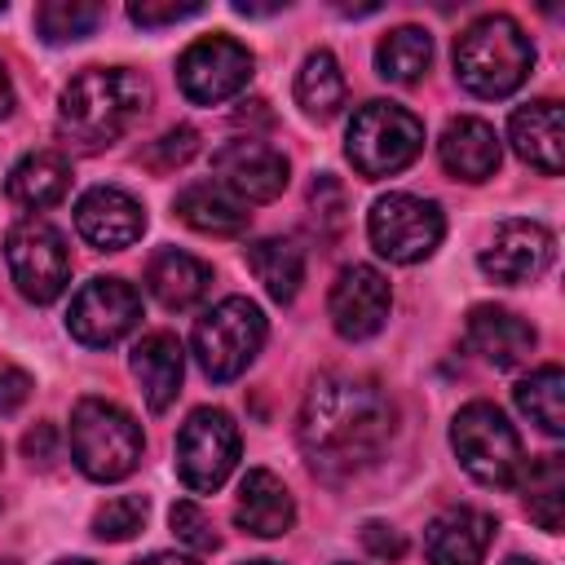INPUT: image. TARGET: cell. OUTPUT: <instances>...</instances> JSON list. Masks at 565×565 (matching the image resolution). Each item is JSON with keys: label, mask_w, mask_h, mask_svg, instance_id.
Here are the masks:
<instances>
[{"label": "cell", "mask_w": 565, "mask_h": 565, "mask_svg": "<svg viewBox=\"0 0 565 565\" xmlns=\"http://www.w3.org/2000/svg\"><path fill=\"white\" fill-rule=\"evenodd\" d=\"M146 512H150L146 494H115L93 512V534L102 543H124L146 525Z\"/></svg>", "instance_id": "obj_32"}, {"label": "cell", "mask_w": 565, "mask_h": 565, "mask_svg": "<svg viewBox=\"0 0 565 565\" xmlns=\"http://www.w3.org/2000/svg\"><path fill=\"white\" fill-rule=\"evenodd\" d=\"M172 207H177V216H181L190 230L212 234V238H234V234H243V230H247V216H252V212H247L230 190H221L216 181H194V185H185Z\"/></svg>", "instance_id": "obj_24"}, {"label": "cell", "mask_w": 565, "mask_h": 565, "mask_svg": "<svg viewBox=\"0 0 565 565\" xmlns=\"http://www.w3.org/2000/svg\"><path fill=\"white\" fill-rule=\"evenodd\" d=\"M194 150H199V132H194L190 124H177V128H168L159 141H150L146 163H150L154 172H172V168H181Z\"/></svg>", "instance_id": "obj_34"}, {"label": "cell", "mask_w": 565, "mask_h": 565, "mask_svg": "<svg viewBox=\"0 0 565 565\" xmlns=\"http://www.w3.org/2000/svg\"><path fill=\"white\" fill-rule=\"evenodd\" d=\"M437 159L441 168L455 177V181H490L499 172V137L486 119L477 115H459L441 128V141H437Z\"/></svg>", "instance_id": "obj_21"}, {"label": "cell", "mask_w": 565, "mask_h": 565, "mask_svg": "<svg viewBox=\"0 0 565 565\" xmlns=\"http://www.w3.org/2000/svg\"><path fill=\"white\" fill-rule=\"evenodd\" d=\"M503 565H539V561H530V556H512V561H503Z\"/></svg>", "instance_id": "obj_41"}, {"label": "cell", "mask_w": 565, "mask_h": 565, "mask_svg": "<svg viewBox=\"0 0 565 565\" xmlns=\"http://www.w3.org/2000/svg\"><path fill=\"white\" fill-rule=\"evenodd\" d=\"M446 234V216L433 199H419V194H384L371 203V216H366V238L371 247L393 260V265H415L424 256L437 252Z\"/></svg>", "instance_id": "obj_8"}, {"label": "cell", "mask_w": 565, "mask_h": 565, "mask_svg": "<svg viewBox=\"0 0 565 565\" xmlns=\"http://www.w3.org/2000/svg\"><path fill=\"white\" fill-rule=\"evenodd\" d=\"M137 322H141V296L124 278H93V282H84L75 291V300H71V313H66V331L79 344H88V349L119 344Z\"/></svg>", "instance_id": "obj_12"}, {"label": "cell", "mask_w": 565, "mask_h": 565, "mask_svg": "<svg viewBox=\"0 0 565 565\" xmlns=\"http://www.w3.org/2000/svg\"><path fill=\"white\" fill-rule=\"evenodd\" d=\"M508 141L530 168H539L543 177H561V168H565V115H561V102L539 97V102L516 106L512 119H508Z\"/></svg>", "instance_id": "obj_18"}, {"label": "cell", "mask_w": 565, "mask_h": 565, "mask_svg": "<svg viewBox=\"0 0 565 565\" xmlns=\"http://www.w3.org/2000/svg\"><path fill=\"white\" fill-rule=\"evenodd\" d=\"M0 565H13V561H0Z\"/></svg>", "instance_id": "obj_45"}, {"label": "cell", "mask_w": 565, "mask_h": 565, "mask_svg": "<svg viewBox=\"0 0 565 565\" xmlns=\"http://www.w3.org/2000/svg\"><path fill=\"white\" fill-rule=\"evenodd\" d=\"M243 565H278V561H243Z\"/></svg>", "instance_id": "obj_43"}, {"label": "cell", "mask_w": 565, "mask_h": 565, "mask_svg": "<svg viewBox=\"0 0 565 565\" xmlns=\"http://www.w3.org/2000/svg\"><path fill=\"white\" fill-rule=\"evenodd\" d=\"M141 424L106 402V397H84L71 411V459L88 481H124L141 463Z\"/></svg>", "instance_id": "obj_4"}, {"label": "cell", "mask_w": 565, "mask_h": 565, "mask_svg": "<svg viewBox=\"0 0 565 565\" xmlns=\"http://www.w3.org/2000/svg\"><path fill=\"white\" fill-rule=\"evenodd\" d=\"M247 269L269 291V300L291 305L300 282H305V252L291 238H256L247 247Z\"/></svg>", "instance_id": "obj_26"}, {"label": "cell", "mask_w": 565, "mask_h": 565, "mask_svg": "<svg viewBox=\"0 0 565 565\" xmlns=\"http://www.w3.org/2000/svg\"><path fill=\"white\" fill-rule=\"evenodd\" d=\"M450 446H455L463 472L477 486H490V490L516 486V477L525 468L521 437H516V428L508 424V415L494 402H468V406H459V415L450 424Z\"/></svg>", "instance_id": "obj_6"}, {"label": "cell", "mask_w": 565, "mask_h": 565, "mask_svg": "<svg viewBox=\"0 0 565 565\" xmlns=\"http://www.w3.org/2000/svg\"><path fill=\"white\" fill-rule=\"evenodd\" d=\"M534 71V44L508 13H486L455 40V75L477 97H508Z\"/></svg>", "instance_id": "obj_3"}, {"label": "cell", "mask_w": 565, "mask_h": 565, "mask_svg": "<svg viewBox=\"0 0 565 565\" xmlns=\"http://www.w3.org/2000/svg\"><path fill=\"white\" fill-rule=\"evenodd\" d=\"M512 402H516V411L530 419V424H539L547 437H561L565 433V371L561 366H539V371H530L516 388H512Z\"/></svg>", "instance_id": "obj_28"}, {"label": "cell", "mask_w": 565, "mask_h": 565, "mask_svg": "<svg viewBox=\"0 0 565 565\" xmlns=\"http://www.w3.org/2000/svg\"><path fill=\"white\" fill-rule=\"evenodd\" d=\"M146 287H150V296H154L163 309L181 313V309H194V305L207 296L212 269H207L199 256H190V252L163 247V252H154L150 265H146Z\"/></svg>", "instance_id": "obj_23"}, {"label": "cell", "mask_w": 565, "mask_h": 565, "mask_svg": "<svg viewBox=\"0 0 565 565\" xmlns=\"http://www.w3.org/2000/svg\"><path fill=\"white\" fill-rule=\"evenodd\" d=\"M57 565H93V561H79V556H75V561H57Z\"/></svg>", "instance_id": "obj_42"}, {"label": "cell", "mask_w": 565, "mask_h": 565, "mask_svg": "<svg viewBox=\"0 0 565 565\" xmlns=\"http://www.w3.org/2000/svg\"><path fill=\"white\" fill-rule=\"evenodd\" d=\"M0 463H4V446H0Z\"/></svg>", "instance_id": "obj_44"}, {"label": "cell", "mask_w": 565, "mask_h": 565, "mask_svg": "<svg viewBox=\"0 0 565 565\" xmlns=\"http://www.w3.org/2000/svg\"><path fill=\"white\" fill-rule=\"evenodd\" d=\"M190 344H194V362L207 380H216V384L238 380L265 344V313L247 296H225L194 322Z\"/></svg>", "instance_id": "obj_7"}, {"label": "cell", "mask_w": 565, "mask_h": 565, "mask_svg": "<svg viewBox=\"0 0 565 565\" xmlns=\"http://www.w3.org/2000/svg\"><path fill=\"white\" fill-rule=\"evenodd\" d=\"M433 62V40L424 26H397L375 44V71L388 84H415Z\"/></svg>", "instance_id": "obj_30"}, {"label": "cell", "mask_w": 565, "mask_h": 565, "mask_svg": "<svg viewBox=\"0 0 565 565\" xmlns=\"http://www.w3.org/2000/svg\"><path fill=\"white\" fill-rule=\"evenodd\" d=\"M203 13V4L199 0H185V4H159V0H132L128 4V18L137 22V26H146V31H159V26H172V22H185V18H199Z\"/></svg>", "instance_id": "obj_35"}, {"label": "cell", "mask_w": 565, "mask_h": 565, "mask_svg": "<svg viewBox=\"0 0 565 565\" xmlns=\"http://www.w3.org/2000/svg\"><path fill=\"white\" fill-rule=\"evenodd\" d=\"M393 437V402L366 375H318L300 402L296 441L305 463L327 477L344 481L380 459Z\"/></svg>", "instance_id": "obj_1"}, {"label": "cell", "mask_w": 565, "mask_h": 565, "mask_svg": "<svg viewBox=\"0 0 565 565\" xmlns=\"http://www.w3.org/2000/svg\"><path fill=\"white\" fill-rule=\"evenodd\" d=\"M424 150V124L397 102H366L353 110L344 132V154L358 177L380 181L411 168Z\"/></svg>", "instance_id": "obj_5"}, {"label": "cell", "mask_w": 565, "mask_h": 565, "mask_svg": "<svg viewBox=\"0 0 565 565\" xmlns=\"http://www.w3.org/2000/svg\"><path fill=\"white\" fill-rule=\"evenodd\" d=\"M150 106V84L128 66H84L57 102V132L79 150L119 141Z\"/></svg>", "instance_id": "obj_2"}, {"label": "cell", "mask_w": 565, "mask_h": 565, "mask_svg": "<svg viewBox=\"0 0 565 565\" xmlns=\"http://www.w3.org/2000/svg\"><path fill=\"white\" fill-rule=\"evenodd\" d=\"M252 66H256L252 49L238 44L234 35H203V40H194L181 53L177 84H181L185 102H194V106H221V102H230L234 93L247 88Z\"/></svg>", "instance_id": "obj_11"}, {"label": "cell", "mask_w": 565, "mask_h": 565, "mask_svg": "<svg viewBox=\"0 0 565 565\" xmlns=\"http://www.w3.org/2000/svg\"><path fill=\"white\" fill-rule=\"evenodd\" d=\"M4 260H9V278L13 287L31 300V305H53L66 282H71V256H66V238L57 225H49L44 216H26L9 230L4 238Z\"/></svg>", "instance_id": "obj_9"}, {"label": "cell", "mask_w": 565, "mask_h": 565, "mask_svg": "<svg viewBox=\"0 0 565 565\" xmlns=\"http://www.w3.org/2000/svg\"><path fill=\"white\" fill-rule=\"evenodd\" d=\"M494 539V516L481 508H446L424 530L428 565H481Z\"/></svg>", "instance_id": "obj_17"}, {"label": "cell", "mask_w": 565, "mask_h": 565, "mask_svg": "<svg viewBox=\"0 0 565 565\" xmlns=\"http://www.w3.org/2000/svg\"><path fill=\"white\" fill-rule=\"evenodd\" d=\"M556 256V238L547 225L539 221H503L494 230V238L486 243L481 252V269L494 278V282H508V287H521V282H534Z\"/></svg>", "instance_id": "obj_15"}, {"label": "cell", "mask_w": 565, "mask_h": 565, "mask_svg": "<svg viewBox=\"0 0 565 565\" xmlns=\"http://www.w3.org/2000/svg\"><path fill=\"white\" fill-rule=\"evenodd\" d=\"M66 190H71V163L57 150H31L9 172V199L31 207V212H44V207L62 203Z\"/></svg>", "instance_id": "obj_25"}, {"label": "cell", "mask_w": 565, "mask_h": 565, "mask_svg": "<svg viewBox=\"0 0 565 565\" xmlns=\"http://www.w3.org/2000/svg\"><path fill=\"white\" fill-rule=\"evenodd\" d=\"M53 424H35L26 437H22V450H26V459L31 463H40V468H49L53 463Z\"/></svg>", "instance_id": "obj_38"}, {"label": "cell", "mask_w": 565, "mask_h": 565, "mask_svg": "<svg viewBox=\"0 0 565 565\" xmlns=\"http://www.w3.org/2000/svg\"><path fill=\"white\" fill-rule=\"evenodd\" d=\"M234 463H238V424L216 406H199L177 433V477H181V486L194 490V494H212V490L225 486Z\"/></svg>", "instance_id": "obj_10"}, {"label": "cell", "mask_w": 565, "mask_h": 565, "mask_svg": "<svg viewBox=\"0 0 565 565\" xmlns=\"http://www.w3.org/2000/svg\"><path fill=\"white\" fill-rule=\"evenodd\" d=\"M75 230L97 252H124L146 234L141 203L119 185H93L75 203Z\"/></svg>", "instance_id": "obj_16"}, {"label": "cell", "mask_w": 565, "mask_h": 565, "mask_svg": "<svg viewBox=\"0 0 565 565\" xmlns=\"http://www.w3.org/2000/svg\"><path fill=\"white\" fill-rule=\"evenodd\" d=\"M13 110V79H9V71H4V62H0V119Z\"/></svg>", "instance_id": "obj_40"}, {"label": "cell", "mask_w": 565, "mask_h": 565, "mask_svg": "<svg viewBox=\"0 0 565 565\" xmlns=\"http://www.w3.org/2000/svg\"><path fill=\"white\" fill-rule=\"evenodd\" d=\"M521 490H525V512L539 530L561 534L565 525V459L561 455H539L530 468H521Z\"/></svg>", "instance_id": "obj_27"}, {"label": "cell", "mask_w": 565, "mask_h": 565, "mask_svg": "<svg viewBox=\"0 0 565 565\" xmlns=\"http://www.w3.org/2000/svg\"><path fill=\"white\" fill-rule=\"evenodd\" d=\"M468 344L494 371H512V366L530 362L539 335L521 313H512L503 305H477V309H468Z\"/></svg>", "instance_id": "obj_19"}, {"label": "cell", "mask_w": 565, "mask_h": 565, "mask_svg": "<svg viewBox=\"0 0 565 565\" xmlns=\"http://www.w3.org/2000/svg\"><path fill=\"white\" fill-rule=\"evenodd\" d=\"M212 172H216V185L230 190L243 207L247 203H274L287 190V159H282V150L256 141V137L225 141L212 154Z\"/></svg>", "instance_id": "obj_13"}, {"label": "cell", "mask_w": 565, "mask_h": 565, "mask_svg": "<svg viewBox=\"0 0 565 565\" xmlns=\"http://www.w3.org/2000/svg\"><path fill=\"white\" fill-rule=\"evenodd\" d=\"M132 565H194V561L190 556H177V552H150V556L132 561Z\"/></svg>", "instance_id": "obj_39"}, {"label": "cell", "mask_w": 565, "mask_h": 565, "mask_svg": "<svg viewBox=\"0 0 565 565\" xmlns=\"http://www.w3.org/2000/svg\"><path fill=\"white\" fill-rule=\"evenodd\" d=\"M168 525H172V534H177L194 556H207V552H216V547H221V534L212 530V516H207L199 503H190V499L172 503Z\"/></svg>", "instance_id": "obj_33"}, {"label": "cell", "mask_w": 565, "mask_h": 565, "mask_svg": "<svg viewBox=\"0 0 565 565\" xmlns=\"http://www.w3.org/2000/svg\"><path fill=\"white\" fill-rule=\"evenodd\" d=\"M102 4L97 0H44L35 4V31L44 44H71L84 40L97 22H102Z\"/></svg>", "instance_id": "obj_31"}, {"label": "cell", "mask_w": 565, "mask_h": 565, "mask_svg": "<svg viewBox=\"0 0 565 565\" xmlns=\"http://www.w3.org/2000/svg\"><path fill=\"white\" fill-rule=\"evenodd\" d=\"M234 521L256 534V539H278L291 530L296 521V499L282 486V477H274L269 468H252L238 481V499H234Z\"/></svg>", "instance_id": "obj_22"}, {"label": "cell", "mask_w": 565, "mask_h": 565, "mask_svg": "<svg viewBox=\"0 0 565 565\" xmlns=\"http://www.w3.org/2000/svg\"><path fill=\"white\" fill-rule=\"evenodd\" d=\"M132 380L141 384V397L150 411H168L181 393V375H185V349L172 331H146L132 353H128Z\"/></svg>", "instance_id": "obj_20"}, {"label": "cell", "mask_w": 565, "mask_h": 565, "mask_svg": "<svg viewBox=\"0 0 565 565\" xmlns=\"http://www.w3.org/2000/svg\"><path fill=\"white\" fill-rule=\"evenodd\" d=\"M362 543L371 547V556H384V561H388V556H402V547H406L402 534H397L393 525H384V521H366V525H362Z\"/></svg>", "instance_id": "obj_37"}, {"label": "cell", "mask_w": 565, "mask_h": 565, "mask_svg": "<svg viewBox=\"0 0 565 565\" xmlns=\"http://www.w3.org/2000/svg\"><path fill=\"white\" fill-rule=\"evenodd\" d=\"M388 305H393L388 278L375 265H344L327 296L331 327L344 340H371L388 322Z\"/></svg>", "instance_id": "obj_14"}, {"label": "cell", "mask_w": 565, "mask_h": 565, "mask_svg": "<svg viewBox=\"0 0 565 565\" xmlns=\"http://www.w3.org/2000/svg\"><path fill=\"white\" fill-rule=\"evenodd\" d=\"M296 102L309 119H331L344 106V75L327 49H313L296 71Z\"/></svg>", "instance_id": "obj_29"}, {"label": "cell", "mask_w": 565, "mask_h": 565, "mask_svg": "<svg viewBox=\"0 0 565 565\" xmlns=\"http://www.w3.org/2000/svg\"><path fill=\"white\" fill-rule=\"evenodd\" d=\"M31 397V375L0 358V415H13Z\"/></svg>", "instance_id": "obj_36"}]
</instances>
